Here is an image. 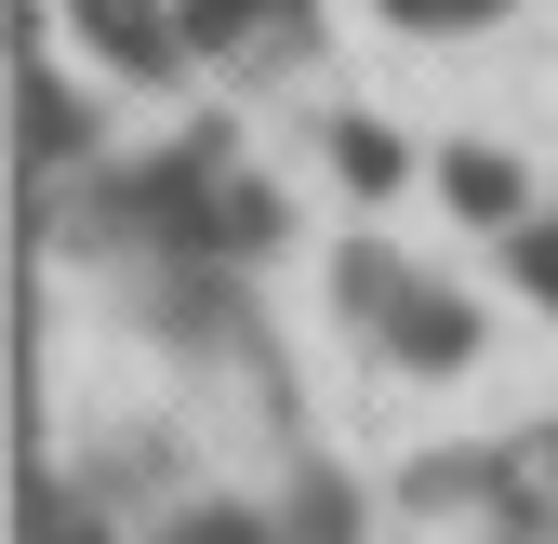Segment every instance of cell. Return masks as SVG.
I'll use <instances>...</instances> for the list:
<instances>
[{"label": "cell", "mask_w": 558, "mask_h": 544, "mask_svg": "<svg viewBox=\"0 0 558 544\" xmlns=\"http://www.w3.org/2000/svg\"><path fill=\"white\" fill-rule=\"evenodd\" d=\"M66 27H81L120 81H173V53H199L186 40V0H66Z\"/></svg>", "instance_id": "7a4b0ae2"}, {"label": "cell", "mask_w": 558, "mask_h": 544, "mask_svg": "<svg viewBox=\"0 0 558 544\" xmlns=\"http://www.w3.org/2000/svg\"><path fill=\"white\" fill-rule=\"evenodd\" d=\"M81 147H94V107H66L53 53H27V160H40V173H66Z\"/></svg>", "instance_id": "277c9868"}, {"label": "cell", "mask_w": 558, "mask_h": 544, "mask_svg": "<svg viewBox=\"0 0 558 544\" xmlns=\"http://www.w3.org/2000/svg\"><path fill=\"white\" fill-rule=\"evenodd\" d=\"M40 544H107L94 518H66V505H40Z\"/></svg>", "instance_id": "30bf717a"}, {"label": "cell", "mask_w": 558, "mask_h": 544, "mask_svg": "<svg viewBox=\"0 0 558 544\" xmlns=\"http://www.w3.org/2000/svg\"><path fill=\"white\" fill-rule=\"evenodd\" d=\"M506 280L558 319V213H532V226H506Z\"/></svg>", "instance_id": "52a82bcc"}, {"label": "cell", "mask_w": 558, "mask_h": 544, "mask_svg": "<svg viewBox=\"0 0 558 544\" xmlns=\"http://www.w3.org/2000/svg\"><path fill=\"white\" fill-rule=\"evenodd\" d=\"M439 186H452V213H465V226H493V239L532 226V173H519L506 147H439Z\"/></svg>", "instance_id": "3957f363"}, {"label": "cell", "mask_w": 558, "mask_h": 544, "mask_svg": "<svg viewBox=\"0 0 558 544\" xmlns=\"http://www.w3.org/2000/svg\"><path fill=\"white\" fill-rule=\"evenodd\" d=\"M186 40H306V0H186Z\"/></svg>", "instance_id": "5b68a950"}, {"label": "cell", "mask_w": 558, "mask_h": 544, "mask_svg": "<svg viewBox=\"0 0 558 544\" xmlns=\"http://www.w3.org/2000/svg\"><path fill=\"white\" fill-rule=\"evenodd\" d=\"M319 147H332V173H345V186H360V199H386V186L412 173V160H399V133H386V120H332V133H319Z\"/></svg>", "instance_id": "8992f818"}, {"label": "cell", "mask_w": 558, "mask_h": 544, "mask_svg": "<svg viewBox=\"0 0 558 544\" xmlns=\"http://www.w3.org/2000/svg\"><path fill=\"white\" fill-rule=\"evenodd\" d=\"M173 544H266L253 518H227V505H199V518H173Z\"/></svg>", "instance_id": "9c48e42d"}, {"label": "cell", "mask_w": 558, "mask_h": 544, "mask_svg": "<svg viewBox=\"0 0 558 544\" xmlns=\"http://www.w3.org/2000/svg\"><path fill=\"white\" fill-rule=\"evenodd\" d=\"M386 27H412V40H465V27H493L506 0H373Z\"/></svg>", "instance_id": "ba28073f"}, {"label": "cell", "mask_w": 558, "mask_h": 544, "mask_svg": "<svg viewBox=\"0 0 558 544\" xmlns=\"http://www.w3.org/2000/svg\"><path fill=\"white\" fill-rule=\"evenodd\" d=\"M332 293H345V319H360L399 372H465V359H478V306H465L452 280H426V265L373 252V239L332 265Z\"/></svg>", "instance_id": "6da1fadb"}]
</instances>
